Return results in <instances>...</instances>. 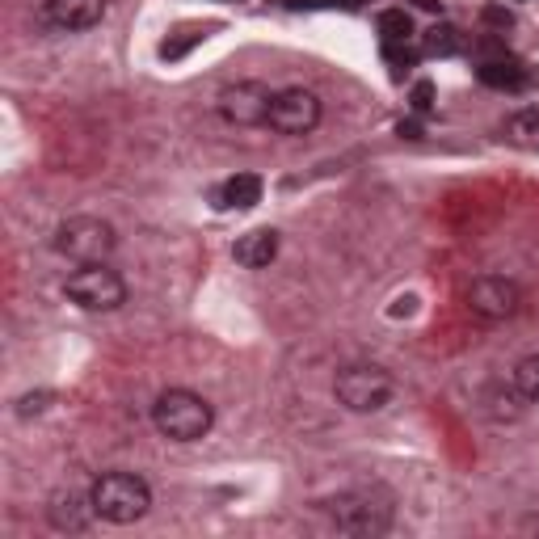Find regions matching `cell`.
Instances as JSON below:
<instances>
[{
	"instance_id": "obj_1",
	"label": "cell",
	"mask_w": 539,
	"mask_h": 539,
	"mask_svg": "<svg viewBox=\"0 0 539 539\" xmlns=\"http://www.w3.org/2000/svg\"><path fill=\"white\" fill-rule=\"evenodd\" d=\"M89 497H93L97 518H106L114 527H131L152 510V489L135 472H102L93 481Z\"/></svg>"
},
{
	"instance_id": "obj_2",
	"label": "cell",
	"mask_w": 539,
	"mask_h": 539,
	"mask_svg": "<svg viewBox=\"0 0 539 539\" xmlns=\"http://www.w3.org/2000/svg\"><path fill=\"white\" fill-rule=\"evenodd\" d=\"M215 422V409L207 396H198L190 388H169L156 396L152 405V426L161 430L169 443H198Z\"/></svg>"
},
{
	"instance_id": "obj_3",
	"label": "cell",
	"mask_w": 539,
	"mask_h": 539,
	"mask_svg": "<svg viewBox=\"0 0 539 539\" xmlns=\"http://www.w3.org/2000/svg\"><path fill=\"white\" fill-rule=\"evenodd\" d=\"M55 253L68 257L76 266H97V262H110V253L118 249V236L106 219L97 215H72L55 228Z\"/></svg>"
},
{
	"instance_id": "obj_4",
	"label": "cell",
	"mask_w": 539,
	"mask_h": 539,
	"mask_svg": "<svg viewBox=\"0 0 539 539\" xmlns=\"http://www.w3.org/2000/svg\"><path fill=\"white\" fill-rule=\"evenodd\" d=\"M396 392V379L375 367V363H354V367H342L333 379V396L337 405L350 409V413H379Z\"/></svg>"
},
{
	"instance_id": "obj_5",
	"label": "cell",
	"mask_w": 539,
	"mask_h": 539,
	"mask_svg": "<svg viewBox=\"0 0 539 539\" xmlns=\"http://www.w3.org/2000/svg\"><path fill=\"white\" fill-rule=\"evenodd\" d=\"M329 518L346 535H384L392 527V502L379 489H350L329 502Z\"/></svg>"
},
{
	"instance_id": "obj_6",
	"label": "cell",
	"mask_w": 539,
	"mask_h": 539,
	"mask_svg": "<svg viewBox=\"0 0 539 539\" xmlns=\"http://www.w3.org/2000/svg\"><path fill=\"white\" fill-rule=\"evenodd\" d=\"M64 291H68L72 304L85 308V312H114V308L127 304V283H123V274L110 270L106 262L81 266L76 274H68Z\"/></svg>"
},
{
	"instance_id": "obj_7",
	"label": "cell",
	"mask_w": 539,
	"mask_h": 539,
	"mask_svg": "<svg viewBox=\"0 0 539 539\" xmlns=\"http://www.w3.org/2000/svg\"><path fill=\"white\" fill-rule=\"evenodd\" d=\"M518 308H523V291H518V283H510V278H502V274L472 278V287H468V312L472 316L497 325V321L518 316Z\"/></svg>"
},
{
	"instance_id": "obj_8",
	"label": "cell",
	"mask_w": 539,
	"mask_h": 539,
	"mask_svg": "<svg viewBox=\"0 0 539 539\" xmlns=\"http://www.w3.org/2000/svg\"><path fill=\"white\" fill-rule=\"evenodd\" d=\"M316 123H321V97H316L312 89H283L274 93L270 102V131L278 135H308L316 131Z\"/></svg>"
},
{
	"instance_id": "obj_9",
	"label": "cell",
	"mask_w": 539,
	"mask_h": 539,
	"mask_svg": "<svg viewBox=\"0 0 539 539\" xmlns=\"http://www.w3.org/2000/svg\"><path fill=\"white\" fill-rule=\"evenodd\" d=\"M270 102H274L270 85L241 81V85L219 93V114H224V123H232V127H266L270 123Z\"/></svg>"
},
{
	"instance_id": "obj_10",
	"label": "cell",
	"mask_w": 539,
	"mask_h": 539,
	"mask_svg": "<svg viewBox=\"0 0 539 539\" xmlns=\"http://www.w3.org/2000/svg\"><path fill=\"white\" fill-rule=\"evenodd\" d=\"M476 76H481V85L502 89V93H523V89L539 85V72H535V68H527L523 59H510V55L485 59V64L476 68Z\"/></svg>"
},
{
	"instance_id": "obj_11",
	"label": "cell",
	"mask_w": 539,
	"mask_h": 539,
	"mask_svg": "<svg viewBox=\"0 0 539 539\" xmlns=\"http://www.w3.org/2000/svg\"><path fill=\"white\" fill-rule=\"evenodd\" d=\"M43 17L59 30H93L106 17V0H43Z\"/></svg>"
},
{
	"instance_id": "obj_12",
	"label": "cell",
	"mask_w": 539,
	"mask_h": 539,
	"mask_svg": "<svg viewBox=\"0 0 539 539\" xmlns=\"http://www.w3.org/2000/svg\"><path fill=\"white\" fill-rule=\"evenodd\" d=\"M232 257L241 262L245 270H266L274 257H278V232L274 228H253L245 232L241 241L232 245Z\"/></svg>"
},
{
	"instance_id": "obj_13",
	"label": "cell",
	"mask_w": 539,
	"mask_h": 539,
	"mask_svg": "<svg viewBox=\"0 0 539 539\" xmlns=\"http://www.w3.org/2000/svg\"><path fill=\"white\" fill-rule=\"evenodd\" d=\"M47 518L55 531H85L89 518H97L93 510V497H81V493H59L55 502L47 506Z\"/></svg>"
},
{
	"instance_id": "obj_14",
	"label": "cell",
	"mask_w": 539,
	"mask_h": 539,
	"mask_svg": "<svg viewBox=\"0 0 539 539\" xmlns=\"http://www.w3.org/2000/svg\"><path fill=\"white\" fill-rule=\"evenodd\" d=\"M257 203H262V177L257 173H236L215 190V207L224 211H249Z\"/></svg>"
},
{
	"instance_id": "obj_15",
	"label": "cell",
	"mask_w": 539,
	"mask_h": 539,
	"mask_svg": "<svg viewBox=\"0 0 539 539\" xmlns=\"http://www.w3.org/2000/svg\"><path fill=\"white\" fill-rule=\"evenodd\" d=\"M485 405H489V417H497V422H514V417H523V392L514 388V379H510V388L506 384H493L485 392Z\"/></svg>"
},
{
	"instance_id": "obj_16",
	"label": "cell",
	"mask_w": 539,
	"mask_h": 539,
	"mask_svg": "<svg viewBox=\"0 0 539 539\" xmlns=\"http://www.w3.org/2000/svg\"><path fill=\"white\" fill-rule=\"evenodd\" d=\"M422 47L426 55H438V59H447V55H459L464 51V34H459V26H430L426 38H422Z\"/></svg>"
},
{
	"instance_id": "obj_17",
	"label": "cell",
	"mask_w": 539,
	"mask_h": 539,
	"mask_svg": "<svg viewBox=\"0 0 539 539\" xmlns=\"http://www.w3.org/2000/svg\"><path fill=\"white\" fill-rule=\"evenodd\" d=\"M379 34H384V43H409L413 38V17L405 9H384L379 13Z\"/></svg>"
},
{
	"instance_id": "obj_18",
	"label": "cell",
	"mask_w": 539,
	"mask_h": 539,
	"mask_svg": "<svg viewBox=\"0 0 539 539\" xmlns=\"http://www.w3.org/2000/svg\"><path fill=\"white\" fill-rule=\"evenodd\" d=\"M514 388L523 392L527 405H539V354H527L523 363L514 367Z\"/></svg>"
},
{
	"instance_id": "obj_19",
	"label": "cell",
	"mask_w": 539,
	"mask_h": 539,
	"mask_svg": "<svg viewBox=\"0 0 539 539\" xmlns=\"http://www.w3.org/2000/svg\"><path fill=\"white\" fill-rule=\"evenodd\" d=\"M506 131H510L514 139L539 135V110H518V114H510V118H506Z\"/></svg>"
},
{
	"instance_id": "obj_20",
	"label": "cell",
	"mask_w": 539,
	"mask_h": 539,
	"mask_svg": "<svg viewBox=\"0 0 539 539\" xmlns=\"http://www.w3.org/2000/svg\"><path fill=\"white\" fill-rule=\"evenodd\" d=\"M384 59L392 64V72L401 76V72H409V68L417 64V51H409L405 43H384Z\"/></svg>"
},
{
	"instance_id": "obj_21",
	"label": "cell",
	"mask_w": 539,
	"mask_h": 539,
	"mask_svg": "<svg viewBox=\"0 0 539 539\" xmlns=\"http://www.w3.org/2000/svg\"><path fill=\"white\" fill-rule=\"evenodd\" d=\"M409 106H413V114H430L434 110V85L430 81H417L413 93H409Z\"/></svg>"
},
{
	"instance_id": "obj_22",
	"label": "cell",
	"mask_w": 539,
	"mask_h": 539,
	"mask_svg": "<svg viewBox=\"0 0 539 539\" xmlns=\"http://www.w3.org/2000/svg\"><path fill=\"white\" fill-rule=\"evenodd\" d=\"M203 38H207V34H186V38H169V43H161V55H165V59H182V55H186V51H190L194 43H203Z\"/></svg>"
},
{
	"instance_id": "obj_23",
	"label": "cell",
	"mask_w": 539,
	"mask_h": 539,
	"mask_svg": "<svg viewBox=\"0 0 539 539\" xmlns=\"http://www.w3.org/2000/svg\"><path fill=\"white\" fill-rule=\"evenodd\" d=\"M481 17H485V22H489V26H497V30H502V34H506V30L514 26V17H510L506 9H497V5H489V9L481 13Z\"/></svg>"
},
{
	"instance_id": "obj_24",
	"label": "cell",
	"mask_w": 539,
	"mask_h": 539,
	"mask_svg": "<svg viewBox=\"0 0 539 539\" xmlns=\"http://www.w3.org/2000/svg\"><path fill=\"white\" fill-rule=\"evenodd\" d=\"M47 401H51V392L26 396V401H22V409H17V413H22V417H30V413H43V409H47Z\"/></svg>"
},
{
	"instance_id": "obj_25",
	"label": "cell",
	"mask_w": 539,
	"mask_h": 539,
	"mask_svg": "<svg viewBox=\"0 0 539 539\" xmlns=\"http://www.w3.org/2000/svg\"><path fill=\"white\" fill-rule=\"evenodd\" d=\"M396 135H401V139H422V123H417V118H401Z\"/></svg>"
},
{
	"instance_id": "obj_26",
	"label": "cell",
	"mask_w": 539,
	"mask_h": 539,
	"mask_svg": "<svg viewBox=\"0 0 539 539\" xmlns=\"http://www.w3.org/2000/svg\"><path fill=\"white\" fill-rule=\"evenodd\" d=\"M321 5H342V9H363V0H321Z\"/></svg>"
},
{
	"instance_id": "obj_27",
	"label": "cell",
	"mask_w": 539,
	"mask_h": 539,
	"mask_svg": "<svg viewBox=\"0 0 539 539\" xmlns=\"http://www.w3.org/2000/svg\"><path fill=\"white\" fill-rule=\"evenodd\" d=\"M413 5H417V9H430V13H434V9H438V0H413Z\"/></svg>"
},
{
	"instance_id": "obj_28",
	"label": "cell",
	"mask_w": 539,
	"mask_h": 539,
	"mask_svg": "<svg viewBox=\"0 0 539 539\" xmlns=\"http://www.w3.org/2000/svg\"><path fill=\"white\" fill-rule=\"evenodd\" d=\"M228 5H236V0H228Z\"/></svg>"
}]
</instances>
